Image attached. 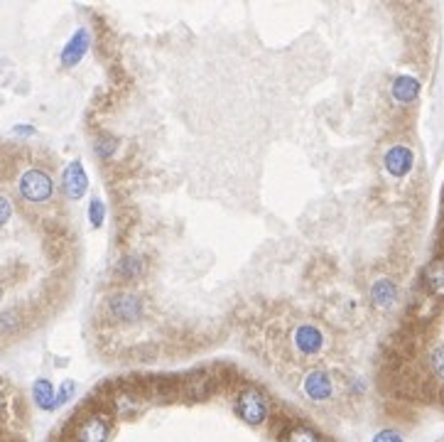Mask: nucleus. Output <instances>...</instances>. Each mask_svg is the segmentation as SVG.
Wrapping results in <instances>:
<instances>
[{
  "label": "nucleus",
  "mask_w": 444,
  "mask_h": 442,
  "mask_svg": "<svg viewBox=\"0 0 444 442\" xmlns=\"http://www.w3.org/2000/svg\"><path fill=\"white\" fill-rule=\"evenodd\" d=\"M233 411H236V416L246 425L260 428V425H265L270 420L273 406H270V398L263 389H258V386H243L236 394Z\"/></svg>",
  "instance_id": "nucleus-1"
},
{
  "label": "nucleus",
  "mask_w": 444,
  "mask_h": 442,
  "mask_svg": "<svg viewBox=\"0 0 444 442\" xmlns=\"http://www.w3.org/2000/svg\"><path fill=\"white\" fill-rule=\"evenodd\" d=\"M113 433V416L106 408L81 413L71 428V442H108Z\"/></svg>",
  "instance_id": "nucleus-2"
},
{
  "label": "nucleus",
  "mask_w": 444,
  "mask_h": 442,
  "mask_svg": "<svg viewBox=\"0 0 444 442\" xmlns=\"http://www.w3.org/2000/svg\"><path fill=\"white\" fill-rule=\"evenodd\" d=\"M18 192L25 202L44 204L54 195V180L47 170L42 168H27L18 180Z\"/></svg>",
  "instance_id": "nucleus-3"
},
{
  "label": "nucleus",
  "mask_w": 444,
  "mask_h": 442,
  "mask_svg": "<svg viewBox=\"0 0 444 442\" xmlns=\"http://www.w3.org/2000/svg\"><path fill=\"white\" fill-rule=\"evenodd\" d=\"M108 312L115 322L135 324L145 317V300L133 290H118L108 297Z\"/></svg>",
  "instance_id": "nucleus-4"
},
{
  "label": "nucleus",
  "mask_w": 444,
  "mask_h": 442,
  "mask_svg": "<svg viewBox=\"0 0 444 442\" xmlns=\"http://www.w3.org/2000/svg\"><path fill=\"white\" fill-rule=\"evenodd\" d=\"M290 344H292V349H295V354H299V356L314 359V356H319V354L324 351L326 336H324V332L317 327V324L302 322V324H297V327L290 332Z\"/></svg>",
  "instance_id": "nucleus-5"
},
{
  "label": "nucleus",
  "mask_w": 444,
  "mask_h": 442,
  "mask_svg": "<svg viewBox=\"0 0 444 442\" xmlns=\"http://www.w3.org/2000/svg\"><path fill=\"white\" fill-rule=\"evenodd\" d=\"M299 391H302V396L307 398L309 403H326L334 398L336 386L329 371H324V369H312V371H307L302 376Z\"/></svg>",
  "instance_id": "nucleus-6"
},
{
  "label": "nucleus",
  "mask_w": 444,
  "mask_h": 442,
  "mask_svg": "<svg viewBox=\"0 0 444 442\" xmlns=\"http://www.w3.org/2000/svg\"><path fill=\"white\" fill-rule=\"evenodd\" d=\"M110 413L118 418H135L138 413L145 406V394L143 391H135L130 386H123V389L113 391L110 396Z\"/></svg>",
  "instance_id": "nucleus-7"
},
{
  "label": "nucleus",
  "mask_w": 444,
  "mask_h": 442,
  "mask_svg": "<svg viewBox=\"0 0 444 442\" xmlns=\"http://www.w3.org/2000/svg\"><path fill=\"white\" fill-rule=\"evenodd\" d=\"M383 168H386V173L391 175L393 180H403V177H408L410 173H413L415 153L410 150L408 145L398 143V145L388 148L386 155H383Z\"/></svg>",
  "instance_id": "nucleus-8"
},
{
  "label": "nucleus",
  "mask_w": 444,
  "mask_h": 442,
  "mask_svg": "<svg viewBox=\"0 0 444 442\" xmlns=\"http://www.w3.org/2000/svg\"><path fill=\"white\" fill-rule=\"evenodd\" d=\"M62 190H64L66 199H71V202H76V199H81L86 195L88 175H86L84 165H81L79 160H71V163L64 168V173H62Z\"/></svg>",
  "instance_id": "nucleus-9"
},
{
  "label": "nucleus",
  "mask_w": 444,
  "mask_h": 442,
  "mask_svg": "<svg viewBox=\"0 0 444 442\" xmlns=\"http://www.w3.org/2000/svg\"><path fill=\"white\" fill-rule=\"evenodd\" d=\"M214 391H216V381H214V376L207 371H197V374L187 376L180 384V394L187 396L190 401H207Z\"/></svg>",
  "instance_id": "nucleus-10"
},
{
  "label": "nucleus",
  "mask_w": 444,
  "mask_h": 442,
  "mask_svg": "<svg viewBox=\"0 0 444 442\" xmlns=\"http://www.w3.org/2000/svg\"><path fill=\"white\" fill-rule=\"evenodd\" d=\"M88 44H91V35H88L86 27H79L74 35L69 37V42L62 49V64L64 66H76L84 59V54L88 52Z\"/></svg>",
  "instance_id": "nucleus-11"
},
{
  "label": "nucleus",
  "mask_w": 444,
  "mask_h": 442,
  "mask_svg": "<svg viewBox=\"0 0 444 442\" xmlns=\"http://www.w3.org/2000/svg\"><path fill=\"white\" fill-rule=\"evenodd\" d=\"M423 283L432 297L444 300V256L432 258L423 268Z\"/></svg>",
  "instance_id": "nucleus-12"
},
{
  "label": "nucleus",
  "mask_w": 444,
  "mask_h": 442,
  "mask_svg": "<svg viewBox=\"0 0 444 442\" xmlns=\"http://www.w3.org/2000/svg\"><path fill=\"white\" fill-rule=\"evenodd\" d=\"M391 96L396 98L398 103H403V106H408V103H415L420 96V81L415 79V76L410 74H401L393 79L391 84Z\"/></svg>",
  "instance_id": "nucleus-13"
},
{
  "label": "nucleus",
  "mask_w": 444,
  "mask_h": 442,
  "mask_svg": "<svg viewBox=\"0 0 444 442\" xmlns=\"http://www.w3.org/2000/svg\"><path fill=\"white\" fill-rule=\"evenodd\" d=\"M371 302L378 309H391L398 302V285L391 278H378L371 285Z\"/></svg>",
  "instance_id": "nucleus-14"
},
{
  "label": "nucleus",
  "mask_w": 444,
  "mask_h": 442,
  "mask_svg": "<svg viewBox=\"0 0 444 442\" xmlns=\"http://www.w3.org/2000/svg\"><path fill=\"white\" fill-rule=\"evenodd\" d=\"M32 398H35L37 408L42 411H54L57 408V394H54V386L49 379H37L32 386Z\"/></svg>",
  "instance_id": "nucleus-15"
},
{
  "label": "nucleus",
  "mask_w": 444,
  "mask_h": 442,
  "mask_svg": "<svg viewBox=\"0 0 444 442\" xmlns=\"http://www.w3.org/2000/svg\"><path fill=\"white\" fill-rule=\"evenodd\" d=\"M280 442H324V438H321L314 428H309V425L295 423V425H290V428L282 430Z\"/></svg>",
  "instance_id": "nucleus-16"
},
{
  "label": "nucleus",
  "mask_w": 444,
  "mask_h": 442,
  "mask_svg": "<svg viewBox=\"0 0 444 442\" xmlns=\"http://www.w3.org/2000/svg\"><path fill=\"white\" fill-rule=\"evenodd\" d=\"M143 273H145V261L138 256H123L115 263V275L123 280H138Z\"/></svg>",
  "instance_id": "nucleus-17"
},
{
  "label": "nucleus",
  "mask_w": 444,
  "mask_h": 442,
  "mask_svg": "<svg viewBox=\"0 0 444 442\" xmlns=\"http://www.w3.org/2000/svg\"><path fill=\"white\" fill-rule=\"evenodd\" d=\"M118 150V140H115L113 135H108V133H103V135H98L96 140H93V153L98 155L101 160H110Z\"/></svg>",
  "instance_id": "nucleus-18"
},
{
  "label": "nucleus",
  "mask_w": 444,
  "mask_h": 442,
  "mask_svg": "<svg viewBox=\"0 0 444 442\" xmlns=\"http://www.w3.org/2000/svg\"><path fill=\"white\" fill-rule=\"evenodd\" d=\"M88 219H91L93 229H98L103 224V219H106V207H103V202L98 197H93L91 204H88Z\"/></svg>",
  "instance_id": "nucleus-19"
},
{
  "label": "nucleus",
  "mask_w": 444,
  "mask_h": 442,
  "mask_svg": "<svg viewBox=\"0 0 444 442\" xmlns=\"http://www.w3.org/2000/svg\"><path fill=\"white\" fill-rule=\"evenodd\" d=\"M430 366H432V371H435L437 379H442L444 381V344L442 346H435L430 354Z\"/></svg>",
  "instance_id": "nucleus-20"
},
{
  "label": "nucleus",
  "mask_w": 444,
  "mask_h": 442,
  "mask_svg": "<svg viewBox=\"0 0 444 442\" xmlns=\"http://www.w3.org/2000/svg\"><path fill=\"white\" fill-rule=\"evenodd\" d=\"M13 202H10L5 195H0V226H5L10 219H13Z\"/></svg>",
  "instance_id": "nucleus-21"
},
{
  "label": "nucleus",
  "mask_w": 444,
  "mask_h": 442,
  "mask_svg": "<svg viewBox=\"0 0 444 442\" xmlns=\"http://www.w3.org/2000/svg\"><path fill=\"white\" fill-rule=\"evenodd\" d=\"M373 442H403V435L398 430H381L373 435Z\"/></svg>",
  "instance_id": "nucleus-22"
},
{
  "label": "nucleus",
  "mask_w": 444,
  "mask_h": 442,
  "mask_svg": "<svg viewBox=\"0 0 444 442\" xmlns=\"http://www.w3.org/2000/svg\"><path fill=\"white\" fill-rule=\"evenodd\" d=\"M74 389H76L74 381H64V384H62V391H59V394H57V406H62V403L69 401V398L74 396Z\"/></svg>",
  "instance_id": "nucleus-23"
},
{
  "label": "nucleus",
  "mask_w": 444,
  "mask_h": 442,
  "mask_svg": "<svg viewBox=\"0 0 444 442\" xmlns=\"http://www.w3.org/2000/svg\"><path fill=\"white\" fill-rule=\"evenodd\" d=\"M5 413H8V389H5V384L0 381V420L5 418Z\"/></svg>",
  "instance_id": "nucleus-24"
},
{
  "label": "nucleus",
  "mask_w": 444,
  "mask_h": 442,
  "mask_svg": "<svg viewBox=\"0 0 444 442\" xmlns=\"http://www.w3.org/2000/svg\"><path fill=\"white\" fill-rule=\"evenodd\" d=\"M15 133H20V135H35V128L32 125H18Z\"/></svg>",
  "instance_id": "nucleus-25"
}]
</instances>
